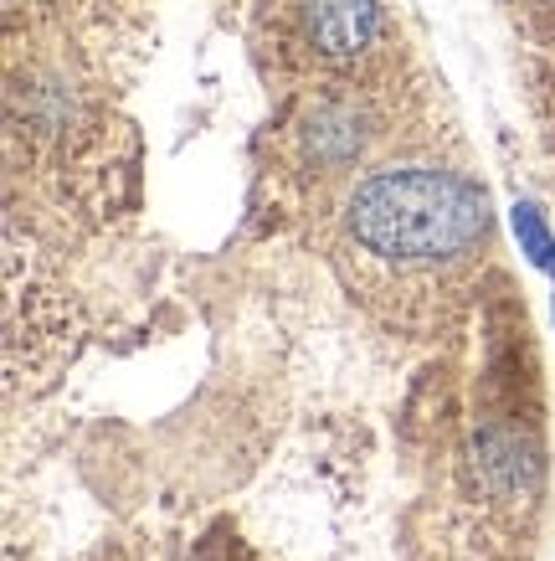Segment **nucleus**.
<instances>
[{
	"mask_svg": "<svg viewBox=\"0 0 555 561\" xmlns=\"http://www.w3.org/2000/svg\"><path fill=\"white\" fill-rule=\"evenodd\" d=\"M386 32L381 21V5L375 0H303V36L320 62L329 68H345V62H360Z\"/></svg>",
	"mask_w": 555,
	"mask_h": 561,
	"instance_id": "obj_2",
	"label": "nucleus"
},
{
	"mask_svg": "<svg viewBox=\"0 0 555 561\" xmlns=\"http://www.w3.org/2000/svg\"><path fill=\"white\" fill-rule=\"evenodd\" d=\"M509 221H514V238H520L524 263L540 273H555V232H551V221H545V211H540L535 202H514Z\"/></svg>",
	"mask_w": 555,
	"mask_h": 561,
	"instance_id": "obj_4",
	"label": "nucleus"
},
{
	"mask_svg": "<svg viewBox=\"0 0 555 561\" xmlns=\"http://www.w3.org/2000/svg\"><path fill=\"white\" fill-rule=\"evenodd\" d=\"M345 232L391 268H442L488 242V191L458 171H370L345 202Z\"/></svg>",
	"mask_w": 555,
	"mask_h": 561,
	"instance_id": "obj_1",
	"label": "nucleus"
},
{
	"mask_svg": "<svg viewBox=\"0 0 555 561\" xmlns=\"http://www.w3.org/2000/svg\"><path fill=\"white\" fill-rule=\"evenodd\" d=\"M366 139H370V119L355 99L320 103L309 114V124H303V150L314 154L320 165H350L355 154L366 150Z\"/></svg>",
	"mask_w": 555,
	"mask_h": 561,
	"instance_id": "obj_3",
	"label": "nucleus"
}]
</instances>
